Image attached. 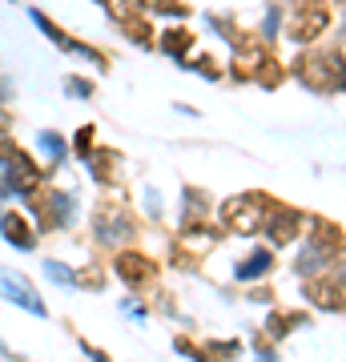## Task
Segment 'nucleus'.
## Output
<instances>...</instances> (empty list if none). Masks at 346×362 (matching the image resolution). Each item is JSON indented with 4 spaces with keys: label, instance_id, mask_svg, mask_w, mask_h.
Instances as JSON below:
<instances>
[{
    "label": "nucleus",
    "instance_id": "f257e3e1",
    "mask_svg": "<svg viewBox=\"0 0 346 362\" xmlns=\"http://www.w3.org/2000/svg\"><path fill=\"white\" fill-rule=\"evenodd\" d=\"M25 206L40 233H64V230H73V221H77V197L69 189H52L49 181L28 197Z\"/></svg>",
    "mask_w": 346,
    "mask_h": 362
},
{
    "label": "nucleus",
    "instance_id": "f03ea898",
    "mask_svg": "<svg viewBox=\"0 0 346 362\" xmlns=\"http://www.w3.org/2000/svg\"><path fill=\"white\" fill-rule=\"evenodd\" d=\"M0 298H4L8 306H16V310L33 314V318H49V306H45L40 290L33 286V278L13 270V266H0Z\"/></svg>",
    "mask_w": 346,
    "mask_h": 362
},
{
    "label": "nucleus",
    "instance_id": "7ed1b4c3",
    "mask_svg": "<svg viewBox=\"0 0 346 362\" xmlns=\"http://www.w3.org/2000/svg\"><path fill=\"white\" fill-rule=\"evenodd\" d=\"M0 238H4L13 250H21V254H33L37 242H40V230H37V221L28 218V214H21V209H4Z\"/></svg>",
    "mask_w": 346,
    "mask_h": 362
},
{
    "label": "nucleus",
    "instance_id": "20e7f679",
    "mask_svg": "<svg viewBox=\"0 0 346 362\" xmlns=\"http://www.w3.org/2000/svg\"><path fill=\"white\" fill-rule=\"evenodd\" d=\"M121 238H129V221L117 214L113 202H101L93 214V242L97 246H117Z\"/></svg>",
    "mask_w": 346,
    "mask_h": 362
},
{
    "label": "nucleus",
    "instance_id": "39448f33",
    "mask_svg": "<svg viewBox=\"0 0 346 362\" xmlns=\"http://www.w3.org/2000/svg\"><path fill=\"white\" fill-rule=\"evenodd\" d=\"M113 274L121 278L125 286H149V278H154V262L145 258V254H133V250H125V254H117L113 258Z\"/></svg>",
    "mask_w": 346,
    "mask_h": 362
},
{
    "label": "nucleus",
    "instance_id": "423d86ee",
    "mask_svg": "<svg viewBox=\"0 0 346 362\" xmlns=\"http://www.w3.org/2000/svg\"><path fill=\"white\" fill-rule=\"evenodd\" d=\"M28 21H33V25L40 28V37L49 40V45H57V49H61V52H69V57H77V45H81V40H73V37H69V33H64L61 25H52L49 16L40 13V8H28Z\"/></svg>",
    "mask_w": 346,
    "mask_h": 362
},
{
    "label": "nucleus",
    "instance_id": "0eeeda50",
    "mask_svg": "<svg viewBox=\"0 0 346 362\" xmlns=\"http://www.w3.org/2000/svg\"><path fill=\"white\" fill-rule=\"evenodd\" d=\"M37 149H40V157H45V161H40V165L49 169H61L64 165V157H69V141H64L61 133H52V129H40L37 133Z\"/></svg>",
    "mask_w": 346,
    "mask_h": 362
},
{
    "label": "nucleus",
    "instance_id": "6e6552de",
    "mask_svg": "<svg viewBox=\"0 0 346 362\" xmlns=\"http://www.w3.org/2000/svg\"><path fill=\"white\" fill-rule=\"evenodd\" d=\"M40 270H45V278H49L52 286H61V290H77V270H73L69 262L45 258V262H40Z\"/></svg>",
    "mask_w": 346,
    "mask_h": 362
},
{
    "label": "nucleus",
    "instance_id": "1a4fd4ad",
    "mask_svg": "<svg viewBox=\"0 0 346 362\" xmlns=\"http://www.w3.org/2000/svg\"><path fill=\"white\" fill-rule=\"evenodd\" d=\"M93 81H85V77H77V73H73V77H64V97H73V101H89L93 97Z\"/></svg>",
    "mask_w": 346,
    "mask_h": 362
},
{
    "label": "nucleus",
    "instance_id": "9d476101",
    "mask_svg": "<svg viewBox=\"0 0 346 362\" xmlns=\"http://www.w3.org/2000/svg\"><path fill=\"white\" fill-rule=\"evenodd\" d=\"M93 133H97L93 125H81V129L73 133V153H77L81 161H85V157L93 153Z\"/></svg>",
    "mask_w": 346,
    "mask_h": 362
},
{
    "label": "nucleus",
    "instance_id": "9b49d317",
    "mask_svg": "<svg viewBox=\"0 0 346 362\" xmlns=\"http://www.w3.org/2000/svg\"><path fill=\"white\" fill-rule=\"evenodd\" d=\"M166 37H169V40H166V52H173V57H181V52L193 45L190 33H166Z\"/></svg>",
    "mask_w": 346,
    "mask_h": 362
},
{
    "label": "nucleus",
    "instance_id": "f8f14e48",
    "mask_svg": "<svg viewBox=\"0 0 346 362\" xmlns=\"http://www.w3.org/2000/svg\"><path fill=\"white\" fill-rule=\"evenodd\" d=\"M4 137H13V113L8 109H0V141Z\"/></svg>",
    "mask_w": 346,
    "mask_h": 362
},
{
    "label": "nucleus",
    "instance_id": "ddd939ff",
    "mask_svg": "<svg viewBox=\"0 0 346 362\" xmlns=\"http://www.w3.org/2000/svg\"><path fill=\"white\" fill-rule=\"evenodd\" d=\"M4 4H16V0H4Z\"/></svg>",
    "mask_w": 346,
    "mask_h": 362
}]
</instances>
